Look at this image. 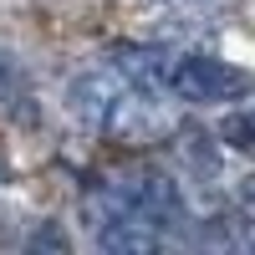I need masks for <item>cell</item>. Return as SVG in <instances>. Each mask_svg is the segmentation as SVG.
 <instances>
[{
  "mask_svg": "<svg viewBox=\"0 0 255 255\" xmlns=\"http://www.w3.org/2000/svg\"><path fill=\"white\" fill-rule=\"evenodd\" d=\"M148 92L133 87L118 67H92V72H82L72 77V87H67V108L77 123H87L92 133H133V123L148 113Z\"/></svg>",
  "mask_w": 255,
  "mask_h": 255,
  "instance_id": "cell-1",
  "label": "cell"
},
{
  "mask_svg": "<svg viewBox=\"0 0 255 255\" xmlns=\"http://www.w3.org/2000/svg\"><path fill=\"white\" fill-rule=\"evenodd\" d=\"M163 87L174 92L179 102H194V108H220V102H235L250 92V77L240 67H230L220 56H204V51H189L179 56L174 67L163 72Z\"/></svg>",
  "mask_w": 255,
  "mask_h": 255,
  "instance_id": "cell-2",
  "label": "cell"
},
{
  "mask_svg": "<svg viewBox=\"0 0 255 255\" xmlns=\"http://www.w3.org/2000/svg\"><path fill=\"white\" fill-rule=\"evenodd\" d=\"M163 250V225L148 220L143 209H123L102 220L97 230V255H158Z\"/></svg>",
  "mask_w": 255,
  "mask_h": 255,
  "instance_id": "cell-3",
  "label": "cell"
},
{
  "mask_svg": "<svg viewBox=\"0 0 255 255\" xmlns=\"http://www.w3.org/2000/svg\"><path fill=\"white\" fill-rule=\"evenodd\" d=\"M199 255H255V220L215 215L199 230Z\"/></svg>",
  "mask_w": 255,
  "mask_h": 255,
  "instance_id": "cell-4",
  "label": "cell"
},
{
  "mask_svg": "<svg viewBox=\"0 0 255 255\" xmlns=\"http://www.w3.org/2000/svg\"><path fill=\"white\" fill-rule=\"evenodd\" d=\"M26 255H72V240L61 225H41L36 235L26 240Z\"/></svg>",
  "mask_w": 255,
  "mask_h": 255,
  "instance_id": "cell-5",
  "label": "cell"
},
{
  "mask_svg": "<svg viewBox=\"0 0 255 255\" xmlns=\"http://www.w3.org/2000/svg\"><path fill=\"white\" fill-rule=\"evenodd\" d=\"M163 5H174V10H209V5H220V0H163Z\"/></svg>",
  "mask_w": 255,
  "mask_h": 255,
  "instance_id": "cell-6",
  "label": "cell"
},
{
  "mask_svg": "<svg viewBox=\"0 0 255 255\" xmlns=\"http://www.w3.org/2000/svg\"><path fill=\"white\" fill-rule=\"evenodd\" d=\"M245 194H250V204H255V179H250V189H245Z\"/></svg>",
  "mask_w": 255,
  "mask_h": 255,
  "instance_id": "cell-7",
  "label": "cell"
},
{
  "mask_svg": "<svg viewBox=\"0 0 255 255\" xmlns=\"http://www.w3.org/2000/svg\"><path fill=\"white\" fill-rule=\"evenodd\" d=\"M250 128H255V118H250Z\"/></svg>",
  "mask_w": 255,
  "mask_h": 255,
  "instance_id": "cell-8",
  "label": "cell"
}]
</instances>
